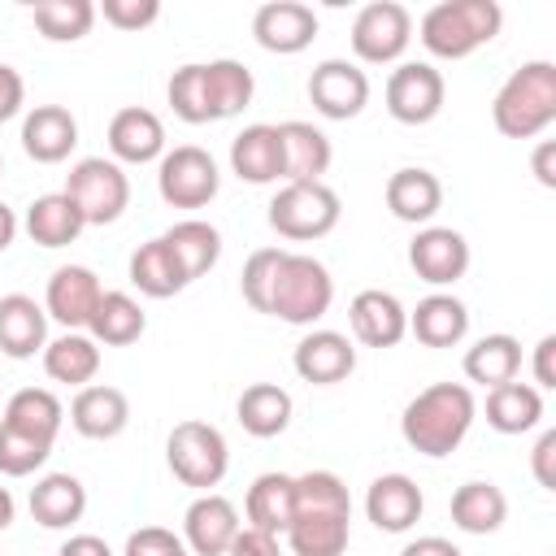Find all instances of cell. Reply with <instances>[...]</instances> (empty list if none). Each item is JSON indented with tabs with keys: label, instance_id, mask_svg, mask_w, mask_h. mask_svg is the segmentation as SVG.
Instances as JSON below:
<instances>
[{
	"label": "cell",
	"instance_id": "1",
	"mask_svg": "<svg viewBox=\"0 0 556 556\" xmlns=\"http://www.w3.org/2000/svg\"><path fill=\"white\" fill-rule=\"evenodd\" d=\"M473 391L465 382H430L426 391H417L408 404H404V417H400V434L413 452L439 460V456H452L469 426H473Z\"/></svg>",
	"mask_w": 556,
	"mask_h": 556
},
{
	"label": "cell",
	"instance_id": "2",
	"mask_svg": "<svg viewBox=\"0 0 556 556\" xmlns=\"http://www.w3.org/2000/svg\"><path fill=\"white\" fill-rule=\"evenodd\" d=\"M491 122L504 139H534L556 122V65L526 61L491 100Z\"/></svg>",
	"mask_w": 556,
	"mask_h": 556
},
{
	"label": "cell",
	"instance_id": "3",
	"mask_svg": "<svg viewBox=\"0 0 556 556\" xmlns=\"http://www.w3.org/2000/svg\"><path fill=\"white\" fill-rule=\"evenodd\" d=\"M504 26V9L495 0H443L434 9H426L421 17V43L430 56L439 61H460L469 52H478L482 43H491Z\"/></svg>",
	"mask_w": 556,
	"mask_h": 556
},
{
	"label": "cell",
	"instance_id": "4",
	"mask_svg": "<svg viewBox=\"0 0 556 556\" xmlns=\"http://www.w3.org/2000/svg\"><path fill=\"white\" fill-rule=\"evenodd\" d=\"M334 304V278L317 256L282 252L274 287H269V317L287 326H313Z\"/></svg>",
	"mask_w": 556,
	"mask_h": 556
},
{
	"label": "cell",
	"instance_id": "5",
	"mask_svg": "<svg viewBox=\"0 0 556 556\" xmlns=\"http://www.w3.org/2000/svg\"><path fill=\"white\" fill-rule=\"evenodd\" d=\"M165 460L174 469V478L191 491H213L226 469H230V447H226V434L208 421H178L165 439Z\"/></svg>",
	"mask_w": 556,
	"mask_h": 556
},
{
	"label": "cell",
	"instance_id": "6",
	"mask_svg": "<svg viewBox=\"0 0 556 556\" xmlns=\"http://www.w3.org/2000/svg\"><path fill=\"white\" fill-rule=\"evenodd\" d=\"M339 195L326 182H282L269 200V226L291 243L326 239L339 226Z\"/></svg>",
	"mask_w": 556,
	"mask_h": 556
},
{
	"label": "cell",
	"instance_id": "7",
	"mask_svg": "<svg viewBox=\"0 0 556 556\" xmlns=\"http://www.w3.org/2000/svg\"><path fill=\"white\" fill-rule=\"evenodd\" d=\"M65 195L78 204V213H83L87 226H109L130 204V178H126V169L117 161L83 156L70 169V178H65Z\"/></svg>",
	"mask_w": 556,
	"mask_h": 556
},
{
	"label": "cell",
	"instance_id": "8",
	"mask_svg": "<svg viewBox=\"0 0 556 556\" xmlns=\"http://www.w3.org/2000/svg\"><path fill=\"white\" fill-rule=\"evenodd\" d=\"M217 187H222L217 161L195 143L169 148L161 156V165H156V191L174 208H204L217 195Z\"/></svg>",
	"mask_w": 556,
	"mask_h": 556
},
{
	"label": "cell",
	"instance_id": "9",
	"mask_svg": "<svg viewBox=\"0 0 556 556\" xmlns=\"http://www.w3.org/2000/svg\"><path fill=\"white\" fill-rule=\"evenodd\" d=\"M413 39V13L400 0H374L352 17V52L365 65H391Z\"/></svg>",
	"mask_w": 556,
	"mask_h": 556
},
{
	"label": "cell",
	"instance_id": "10",
	"mask_svg": "<svg viewBox=\"0 0 556 556\" xmlns=\"http://www.w3.org/2000/svg\"><path fill=\"white\" fill-rule=\"evenodd\" d=\"M382 96H387V113L400 126H426V122H434L443 113L447 83L430 61H400L391 70Z\"/></svg>",
	"mask_w": 556,
	"mask_h": 556
},
{
	"label": "cell",
	"instance_id": "11",
	"mask_svg": "<svg viewBox=\"0 0 556 556\" xmlns=\"http://www.w3.org/2000/svg\"><path fill=\"white\" fill-rule=\"evenodd\" d=\"M308 100L321 117L330 122H348L369 104V74L356 61L330 56L308 74Z\"/></svg>",
	"mask_w": 556,
	"mask_h": 556
},
{
	"label": "cell",
	"instance_id": "12",
	"mask_svg": "<svg viewBox=\"0 0 556 556\" xmlns=\"http://www.w3.org/2000/svg\"><path fill=\"white\" fill-rule=\"evenodd\" d=\"M408 265L430 287H452L469 269V243L452 226H421L408 243Z\"/></svg>",
	"mask_w": 556,
	"mask_h": 556
},
{
	"label": "cell",
	"instance_id": "13",
	"mask_svg": "<svg viewBox=\"0 0 556 556\" xmlns=\"http://www.w3.org/2000/svg\"><path fill=\"white\" fill-rule=\"evenodd\" d=\"M239 526H243L239 521V508L226 495L204 491L182 513V543L195 556H226L230 543H235V534H239Z\"/></svg>",
	"mask_w": 556,
	"mask_h": 556
},
{
	"label": "cell",
	"instance_id": "14",
	"mask_svg": "<svg viewBox=\"0 0 556 556\" xmlns=\"http://www.w3.org/2000/svg\"><path fill=\"white\" fill-rule=\"evenodd\" d=\"M252 35L265 52L295 56L317 39V13L300 0H269L252 13Z\"/></svg>",
	"mask_w": 556,
	"mask_h": 556
},
{
	"label": "cell",
	"instance_id": "15",
	"mask_svg": "<svg viewBox=\"0 0 556 556\" xmlns=\"http://www.w3.org/2000/svg\"><path fill=\"white\" fill-rule=\"evenodd\" d=\"M100 295H104V287H100V278H96L87 265H61V269H52V278H48L43 313H48L52 321H61L65 330H87V321H91Z\"/></svg>",
	"mask_w": 556,
	"mask_h": 556
},
{
	"label": "cell",
	"instance_id": "16",
	"mask_svg": "<svg viewBox=\"0 0 556 556\" xmlns=\"http://www.w3.org/2000/svg\"><path fill=\"white\" fill-rule=\"evenodd\" d=\"M421 486L408 478V473H382L369 482L365 491V517L374 521V530L382 534H404L421 521Z\"/></svg>",
	"mask_w": 556,
	"mask_h": 556
},
{
	"label": "cell",
	"instance_id": "17",
	"mask_svg": "<svg viewBox=\"0 0 556 556\" xmlns=\"http://www.w3.org/2000/svg\"><path fill=\"white\" fill-rule=\"evenodd\" d=\"M78 148V117L65 104H35L22 117V152L39 165H61Z\"/></svg>",
	"mask_w": 556,
	"mask_h": 556
},
{
	"label": "cell",
	"instance_id": "18",
	"mask_svg": "<svg viewBox=\"0 0 556 556\" xmlns=\"http://www.w3.org/2000/svg\"><path fill=\"white\" fill-rule=\"evenodd\" d=\"M109 152L117 165H148L165 156V126L152 109L126 104L109 122Z\"/></svg>",
	"mask_w": 556,
	"mask_h": 556
},
{
	"label": "cell",
	"instance_id": "19",
	"mask_svg": "<svg viewBox=\"0 0 556 556\" xmlns=\"http://www.w3.org/2000/svg\"><path fill=\"white\" fill-rule=\"evenodd\" d=\"M348 326L365 348H395L408 334V308L391 291H356L348 304Z\"/></svg>",
	"mask_w": 556,
	"mask_h": 556
},
{
	"label": "cell",
	"instance_id": "20",
	"mask_svg": "<svg viewBox=\"0 0 556 556\" xmlns=\"http://www.w3.org/2000/svg\"><path fill=\"white\" fill-rule=\"evenodd\" d=\"M295 374L313 387H334L343 382L352 369H356V348L348 334L339 330H308L300 343H295V356H291Z\"/></svg>",
	"mask_w": 556,
	"mask_h": 556
},
{
	"label": "cell",
	"instance_id": "21",
	"mask_svg": "<svg viewBox=\"0 0 556 556\" xmlns=\"http://www.w3.org/2000/svg\"><path fill=\"white\" fill-rule=\"evenodd\" d=\"M70 426L83 434V439H117L126 426H130V400L126 391L109 387V382H87L78 387L74 404H70Z\"/></svg>",
	"mask_w": 556,
	"mask_h": 556
},
{
	"label": "cell",
	"instance_id": "22",
	"mask_svg": "<svg viewBox=\"0 0 556 556\" xmlns=\"http://www.w3.org/2000/svg\"><path fill=\"white\" fill-rule=\"evenodd\" d=\"M230 169L252 187L278 182L282 178V135H278V126H269V122L243 126L230 139Z\"/></svg>",
	"mask_w": 556,
	"mask_h": 556
},
{
	"label": "cell",
	"instance_id": "23",
	"mask_svg": "<svg viewBox=\"0 0 556 556\" xmlns=\"http://www.w3.org/2000/svg\"><path fill=\"white\" fill-rule=\"evenodd\" d=\"M48 348V313L30 295L13 291L0 295V352L13 361H30L35 352Z\"/></svg>",
	"mask_w": 556,
	"mask_h": 556
},
{
	"label": "cell",
	"instance_id": "24",
	"mask_svg": "<svg viewBox=\"0 0 556 556\" xmlns=\"http://www.w3.org/2000/svg\"><path fill=\"white\" fill-rule=\"evenodd\" d=\"M387 208L408 226H430V217L443 208V182L421 165H404L387 178Z\"/></svg>",
	"mask_w": 556,
	"mask_h": 556
},
{
	"label": "cell",
	"instance_id": "25",
	"mask_svg": "<svg viewBox=\"0 0 556 556\" xmlns=\"http://www.w3.org/2000/svg\"><path fill=\"white\" fill-rule=\"evenodd\" d=\"M408 334L426 348H456L469 334V308L452 291H430L408 313Z\"/></svg>",
	"mask_w": 556,
	"mask_h": 556
},
{
	"label": "cell",
	"instance_id": "26",
	"mask_svg": "<svg viewBox=\"0 0 556 556\" xmlns=\"http://www.w3.org/2000/svg\"><path fill=\"white\" fill-rule=\"evenodd\" d=\"M282 182H321V174L330 169V139L313 126V122H282Z\"/></svg>",
	"mask_w": 556,
	"mask_h": 556
},
{
	"label": "cell",
	"instance_id": "27",
	"mask_svg": "<svg viewBox=\"0 0 556 556\" xmlns=\"http://www.w3.org/2000/svg\"><path fill=\"white\" fill-rule=\"evenodd\" d=\"M243 517H248V526H256V530L287 534V526H291V517H295V478H291V473H278V469L252 478V486H248V495H243Z\"/></svg>",
	"mask_w": 556,
	"mask_h": 556
},
{
	"label": "cell",
	"instance_id": "28",
	"mask_svg": "<svg viewBox=\"0 0 556 556\" xmlns=\"http://www.w3.org/2000/svg\"><path fill=\"white\" fill-rule=\"evenodd\" d=\"M87 513V486L74 473H43L30 486V517L43 530H70Z\"/></svg>",
	"mask_w": 556,
	"mask_h": 556
},
{
	"label": "cell",
	"instance_id": "29",
	"mask_svg": "<svg viewBox=\"0 0 556 556\" xmlns=\"http://www.w3.org/2000/svg\"><path fill=\"white\" fill-rule=\"evenodd\" d=\"M543 421V391L530 382H500L486 391V426L500 434H526Z\"/></svg>",
	"mask_w": 556,
	"mask_h": 556
},
{
	"label": "cell",
	"instance_id": "30",
	"mask_svg": "<svg viewBox=\"0 0 556 556\" xmlns=\"http://www.w3.org/2000/svg\"><path fill=\"white\" fill-rule=\"evenodd\" d=\"M235 413H239V426L252 439H274V434H282L291 426L295 404H291V391L287 387H278V382H252V387H243Z\"/></svg>",
	"mask_w": 556,
	"mask_h": 556
},
{
	"label": "cell",
	"instance_id": "31",
	"mask_svg": "<svg viewBox=\"0 0 556 556\" xmlns=\"http://www.w3.org/2000/svg\"><path fill=\"white\" fill-rule=\"evenodd\" d=\"M87 230L78 204L65 195V191H48L39 195L30 208H26V235L39 243V248H65L74 243L78 235Z\"/></svg>",
	"mask_w": 556,
	"mask_h": 556
},
{
	"label": "cell",
	"instance_id": "32",
	"mask_svg": "<svg viewBox=\"0 0 556 556\" xmlns=\"http://www.w3.org/2000/svg\"><path fill=\"white\" fill-rule=\"evenodd\" d=\"M100 369V343L83 330H65L43 348V374L65 387H87Z\"/></svg>",
	"mask_w": 556,
	"mask_h": 556
},
{
	"label": "cell",
	"instance_id": "33",
	"mask_svg": "<svg viewBox=\"0 0 556 556\" xmlns=\"http://www.w3.org/2000/svg\"><path fill=\"white\" fill-rule=\"evenodd\" d=\"M130 282L143 295H152V300H169V295H178L187 287V274H182L178 256L169 252V243L156 235V239H148V243L135 248V256H130Z\"/></svg>",
	"mask_w": 556,
	"mask_h": 556
},
{
	"label": "cell",
	"instance_id": "34",
	"mask_svg": "<svg viewBox=\"0 0 556 556\" xmlns=\"http://www.w3.org/2000/svg\"><path fill=\"white\" fill-rule=\"evenodd\" d=\"M143 330H148V317H143L139 300L126 295V291H104L100 304H96V313H91V321H87V334L96 343H104V348H126Z\"/></svg>",
	"mask_w": 556,
	"mask_h": 556
},
{
	"label": "cell",
	"instance_id": "35",
	"mask_svg": "<svg viewBox=\"0 0 556 556\" xmlns=\"http://www.w3.org/2000/svg\"><path fill=\"white\" fill-rule=\"evenodd\" d=\"M161 239H165V243H169V252L178 256V265H182L187 282L204 278V274L217 265V256H222V235H217V226H208V222H200V217L174 222Z\"/></svg>",
	"mask_w": 556,
	"mask_h": 556
},
{
	"label": "cell",
	"instance_id": "36",
	"mask_svg": "<svg viewBox=\"0 0 556 556\" xmlns=\"http://www.w3.org/2000/svg\"><path fill=\"white\" fill-rule=\"evenodd\" d=\"M508 517V500L495 482H465L452 491V521L465 534H495Z\"/></svg>",
	"mask_w": 556,
	"mask_h": 556
},
{
	"label": "cell",
	"instance_id": "37",
	"mask_svg": "<svg viewBox=\"0 0 556 556\" xmlns=\"http://www.w3.org/2000/svg\"><path fill=\"white\" fill-rule=\"evenodd\" d=\"M460 369H465L469 382H482L486 391L500 387V382H513L517 369H521V343H517L513 334H482V339L465 352Z\"/></svg>",
	"mask_w": 556,
	"mask_h": 556
},
{
	"label": "cell",
	"instance_id": "38",
	"mask_svg": "<svg viewBox=\"0 0 556 556\" xmlns=\"http://www.w3.org/2000/svg\"><path fill=\"white\" fill-rule=\"evenodd\" d=\"M0 421H9V426H17V430H26V434H35V439L56 443L61 421H65V408H61V400H56L48 387H22V391H13V395H9V404H4V417H0Z\"/></svg>",
	"mask_w": 556,
	"mask_h": 556
},
{
	"label": "cell",
	"instance_id": "39",
	"mask_svg": "<svg viewBox=\"0 0 556 556\" xmlns=\"http://www.w3.org/2000/svg\"><path fill=\"white\" fill-rule=\"evenodd\" d=\"M204 78H208V104H213V122L235 117V113H243V109L252 104L256 83H252V70H248L243 61H230V56L208 61V65H204Z\"/></svg>",
	"mask_w": 556,
	"mask_h": 556
},
{
	"label": "cell",
	"instance_id": "40",
	"mask_svg": "<svg viewBox=\"0 0 556 556\" xmlns=\"http://www.w3.org/2000/svg\"><path fill=\"white\" fill-rule=\"evenodd\" d=\"M352 539V517H295L287 526L291 556H343Z\"/></svg>",
	"mask_w": 556,
	"mask_h": 556
},
{
	"label": "cell",
	"instance_id": "41",
	"mask_svg": "<svg viewBox=\"0 0 556 556\" xmlns=\"http://www.w3.org/2000/svg\"><path fill=\"white\" fill-rule=\"evenodd\" d=\"M352 517V495L339 473L330 469H308L295 478V517ZM291 517V521H295Z\"/></svg>",
	"mask_w": 556,
	"mask_h": 556
},
{
	"label": "cell",
	"instance_id": "42",
	"mask_svg": "<svg viewBox=\"0 0 556 556\" xmlns=\"http://www.w3.org/2000/svg\"><path fill=\"white\" fill-rule=\"evenodd\" d=\"M35 30L52 43H74L83 35H91L96 26V4L91 0H39L30 9Z\"/></svg>",
	"mask_w": 556,
	"mask_h": 556
},
{
	"label": "cell",
	"instance_id": "43",
	"mask_svg": "<svg viewBox=\"0 0 556 556\" xmlns=\"http://www.w3.org/2000/svg\"><path fill=\"white\" fill-rule=\"evenodd\" d=\"M165 96H169V109H174L187 126H204V122H213L204 65H195V61H191V65H178L174 78H169V87H165Z\"/></svg>",
	"mask_w": 556,
	"mask_h": 556
},
{
	"label": "cell",
	"instance_id": "44",
	"mask_svg": "<svg viewBox=\"0 0 556 556\" xmlns=\"http://www.w3.org/2000/svg\"><path fill=\"white\" fill-rule=\"evenodd\" d=\"M52 456V443L48 439H35L9 421H0V473L4 478H26L35 473L43 460Z\"/></svg>",
	"mask_w": 556,
	"mask_h": 556
},
{
	"label": "cell",
	"instance_id": "45",
	"mask_svg": "<svg viewBox=\"0 0 556 556\" xmlns=\"http://www.w3.org/2000/svg\"><path fill=\"white\" fill-rule=\"evenodd\" d=\"M282 252H287V248H256V252L243 261L239 291H243V300H248L256 313H269V287H274V274H278Z\"/></svg>",
	"mask_w": 556,
	"mask_h": 556
},
{
	"label": "cell",
	"instance_id": "46",
	"mask_svg": "<svg viewBox=\"0 0 556 556\" xmlns=\"http://www.w3.org/2000/svg\"><path fill=\"white\" fill-rule=\"evenodd\" d=\"M96 13H104V22L117 30H143L161 17V4L156 0H104Z\"/></svg>",
	"mask_w": 556,
	"mask_h": 556
},
{
	"label": "cell",
	"instance_id": "47",
	"mask_svg": "<svg viewBox=\"0 0 556 556\" xmlns=\"http://www.w3.org/2000/svg\"><path fill=\"white\" fill-rule=\"evenodd\" d=\"M122 556H187V543L165 526H143V530H135L126 539Z\"/></svg>",
	"mask_w": 556,
	"mask_h": 556
},
{
	"label": "cell",
	"instance_id": "48",
	"mask_svg": "<svg viewBox=\"0 0 556 556\" xmlns=\"http://www.w3.org/2000/svg\"><path fill=\"white\" fill-rule=\"evenodd\" d=\"M530 473L543 491H556V430H543L530 452Z\"/></svg>",
	"mask_w": 556,
	"mask_h": 556
},
{
	"label": "cell",
	"instance_id": "49",
	"mask_svg": "<svg viewBox=\"0 0 556 556\" xmlns=\"http://www.w3.org/2000/svg\"><path fill=\"white\" fill-rule=\"evenodd\" d=\"M226 556H282V543H278V534H269V530L239 526V534H235V543H230Z\"/></svg>",
	"mask_w": 556,
	"mask_h": 556
},
{
	"label": "cell",
	"instance_id": "50",
	"mask_svg": "<svg viewBox=\"0 0 556 556\" xmlns=\"http://www.w3.org/2000/svg\"><path fill=\"white\" fill-rule=\"evenodd\" d=\"M22 104H26V83H22V74L0 61V122L17 117Z\"/></svg>",
	"mask_w": 556,
	"mask_h": 556
},
{
	"label": "cell",
	"instance_id": "51",
	"mask_svg": "<svg viewBox=\"0 0 556 556\" xmlns=\"http://www.w3.org/2000/svg\"><path fill=\"white\" fill-rule=\"evenodd\" d=\"M534 387L543 391H552L556 387V334H543L539 343H534Z\"/></svg>",
	"mask_w": 556,
	"mask_h": 556
},
{
	"label": "cell",
	"instance_id": "52",
	"mask_svg": "<svg viewBox=\"0 0 556 556\" xmlns=\"http://www.w3.org/2000/svg\"><path fill=\"white\" fill-rule=\"evenodd\" d=\"M530 169L543 187H556V139H539V148L530 156Z\"/></svg>",
	"mask_w": 556,
	"mask_h": 556
},
{
	"label": "cell",
	"instance_id": "53",
	"mask_svg": "<svg viewBox=\"0 0 556 556\" xmlns=\"http://www.w3.org/2000/svg\"><path fill=\"white\" fill-rule=\"evenodd\" d=\"M56 556H113V547L100 534H70Z\"/></svg>",
	"mask_w": 556,
	"mask_h": 556
},
{
	"label": "cell",
	"instance_id": "54",
	"mask_svg": "<svg viewBox=\"0 0 556 556\" xmlns=\"http://www.w3.org/2000/svg\"><path fill=\"white\" fill-rule=\"evenodd\" d=\"M400 556H460V547H456L452 539H443V534H421V539H413Z\"/></svg>",
	"mask_w": 556,
	"mask_h": 556
},
{
	"label": "cell",
	"instance_id": "55",
	"mask_svg": "<svg viewBox=\"0 0 556 556\" xmlns=\"http://www.w3.org/2000/svg\"><path fill=\"white\" fill-rule=\"evenodd\" d=\"M13 239H17V213H13V208L0 200V252H4Z\"/></svg>",
	"mask_w": 556,
	"mask_h": 556
},
{
	"label": "cell",
	"instance_id": "56",
	"mask_svg": "<svg viewBox=\"0 0 556 556\" xmlns=\"http://www.w3.org/2000/svg\"><path fill=\"white\" fill-rule=\"evenodd\" d=\"M13 513H17V504H13L9 486H0V530H9V526H13Z\"/></svg>",
	"mask_w": 556,
	"mask_h": 556
},
{
	"label": "cell",
	"instance_id": "57",
	"mask_svg": "<svg viewBox=\"0 0 556 556\" xmlns=\"http://www.w3.org/2000/svg\"><path fill=\"white\" fill-rule=\"evenodd\" d=\"M0 169H4V161H0Z\"/></svg>",
	"mask_w": 556,
	"mask_h": 556
}]
</instances>
